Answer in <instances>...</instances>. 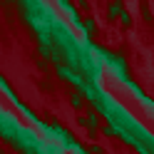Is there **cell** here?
Wrapping results in <instances>:
<instances>
[{
	"label": "cell",
	"instance_id": "1",
	"mask_svg": "<svg viewBox=\"0 0 154 154\" xmlns=\"http://www.w3.org/2000/svg\"><path fill=\"white\" fill-rule=\"evenodd\" d=\"M122 13V5H119V0H114V3H109V15L114 17V15H119Z\"/></svg>",
	"mask_w": 154,
	"mask_h": 154
},
{
	"label": "cell",
	"instance_id": "2",
	"mask_svg": "<svg viewBox=\"0 0 154 154\" xmlns=\"http://www.w3.org/2000/svg\"><path fill=\"white\" fill-rule=\"evenodd\" d=\"M72 104H75V107H80V104H82V100H80V94H72Z\"/></svg>",
	"mask_w": 154,
	"mask_h": 154
},
{
	"label": "cell",
	"instance_id": "3",
	"mask_svg": "<svg viewBox=\"0 0 154 154\" xmlns=\"http://www.w3.org/2000/svg\"><path fill=\"white\" fill-rule=\"evenodd\" d=\"M0 154H3V152H0Z\"/></svg>",
	"mask_w": 154,
	"mask_h": 154
}]
</instances>
